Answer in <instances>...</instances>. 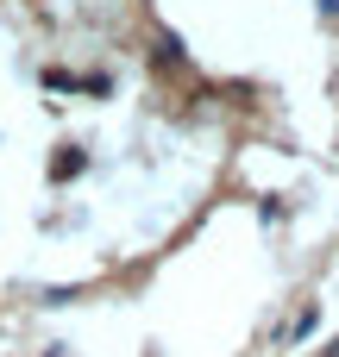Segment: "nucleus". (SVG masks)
Here are the masks:
<instances>
[{"label": "nucleus", "instance_id": "f257e3e1", "mask_svg": "<svg viewBox=\"0 0 339 357\" xmlns=\"http://www.w3.org/2000/svg\"><path fill=\"white\" fill-rule=\"evenodd\" d=\"M321 357H339V339H333V345H327V351H321Z\"/></svg>", "mask_w": 339, "mask_h": 357}]
</instances>
